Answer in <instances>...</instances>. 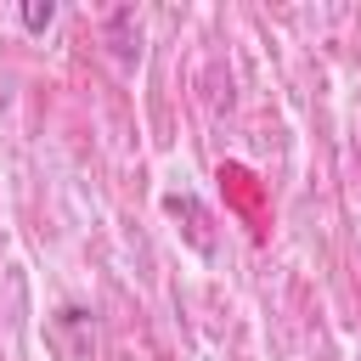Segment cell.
Masks as SVG:
<instances>
[{"label":"cell","instance_id":"cell-1","mask_svg":"<svg viewBox=\"0 0 361 361\" xmlns=\"http://www.w3.org/2000/svg\"><path fill=\"white\" fill-rule=\"evenodd\" d=\"M17 17H23V28H28V34H45V28L56 23V6H51V0H23V11H17Z\"/></svg>","mask_w":361,"mask_h":361}]
</instances>
